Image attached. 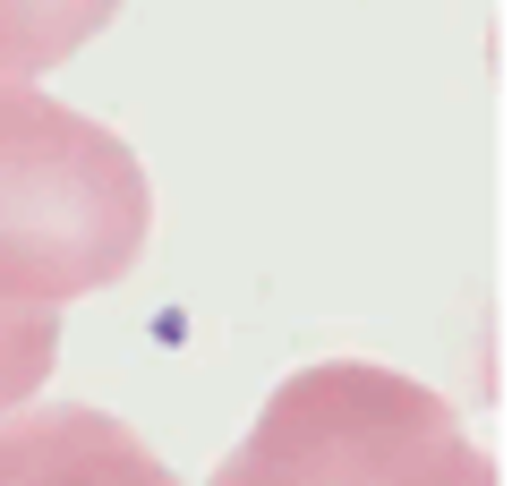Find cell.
<instances>
[{
	"label": "cell",
	"instance_id": "1",
	"mask_svg": "<svg viewBox=\"0 0 512 486\" xmlns=\"http://www.w3.org/2000/svg\"><path fill=\"white\" fill-rule=\"evenodd\" d=\"M154 231L146 162L103 120L35 86H0V299L69 307L111 290Z\"/></svg>",
	"mask_w": 512,
	"mask_h": 486
},
{
	"label": "cell",
	"instance_id": "4",
	"mask_svg": "<svg viewBox=\"0 0 512 486\" xmlns=\"http://www.w3.org/2000/svg\"><path fill=\"white\" fill-rule=\"evenodd\" d=\"M120 18V0H0V77L26 86L35 69L69 60L86 35Z\"/></svg>",
	"mask_w": 512,
	"mask_h": 486
},
{
	"label": "cell",
	"instance_id": "3",
	"mask_svg": "<svg viewBox=\"0 0 512 486\" xmlns=\"http://www.w3.org/2000/svg\"><path fill=\"white\" fill-rule=\"evenodd\" d=\"M0 486H180V478L111 410L52 401V410H0Z\"/></svg>",
	"mask_w": 512,
	"mask_h": 486
},
{
	"label": "cell",
	"instance_id": "6",
	"mask_svg": "<svg viewBox=\"0 0 512 486\" xmlns=\"http://www.w3.org/2000/svg\"><path fill=\"white\" fill-rule=\"evenodd\" d=\"M0 86H9V77H0Z\"/></svg>",
	"mask_w": 512,
	"mask_h": 486
},
{
	"label": "cell",
	"instance_id": "2",
	"mask_svg": "<svg viewBox=\"0 0 512 486\" xmlns=\"http://www.w3.org/2000/svg\"><path fill=\"white\" fill-rule=\"evenodd\" d=\"M214 486H495V461L427 384L325 359L274 384Z\"/></svg>",
	"mask_w": 512,
	"mask_h": 486
},
{
	"label": "cell",
	"instance_id": "5",
	"mask_svg": "<svg viewBox=\"0 0 512 486\" xmlns=\"http://www.w3.org/2000/svg\"><path fill=\"white\" fill-rule=\"evenodd\" d=\"M52 359H60V316L0 299V410H26L35 384L52 376Z\"/></svg>",
	"mask_w": 512,
	"mask_h": 486
}]
</instances>
